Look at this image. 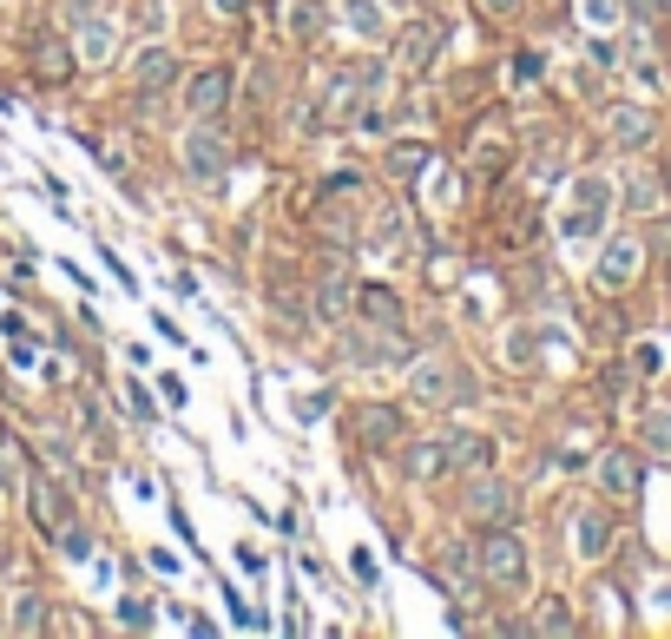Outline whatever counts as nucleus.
I'll return each instance as SVG.
<instances>
[{
  "instance_id": "1",
  "label": "nucleus",
  "mask_w": 671,
  "mask_h": 639,
  "mask_svg": "<svg viewBox=\"0 0 671 639\" xmlns=\"http://www.w3.org/2000/svg\"><path fill=\"white\" fill-rule=\"evenodd\" d=\"M185 165L198 185H224V172H231V152H224V132L211 126V119H198V126L185 132Z\"/></svg>"
},
{
  "instance_id": "2",
  "label": "nucleus",
  "mask_w": 671,
  "mask_h": 639,
  "mask_svg": "<svg viewBox=\"0 0 671 639\" xmlns=\"http://www.w3.org/2000/svg\"><path fill=\"white\" fill-rule=\"evenodd\" d=\"M481 574L494 580V587H520V580H527V547H520L507 528H494L481 541Z\"/></svg>"
},
{
  "instance_id": "3",
  "label": "nucleus",
  "mask_w": 671,
  "mask_h": 639,
  "mask_svg": "<svg viewBox=\"0 0 671 639\" xmlns=\"http://www.w3.org/2000/svg\"><path fill=\"white\" fill-rule=\"evenodd\" d=\"M375 80H382L375 66H343V73H336V86H329V106H323V119H343L349 106L375 99Z\"/></svg>"
},
{
  "instance_id": "4",
  "label": "nucleus",
  "mask_w": 671,
  "mask_h": 639,
  "mask_svg": "<svg viewBox=\"0 0 671 639\" xmlns=\"http://www.w3.org/2000/svg\"><path fill=\"white\" fill-rule=\"evenodd\" d=\"M514 488H507V481H474L468 488V514L474 521H487V528H507V521H514Z\"/></svg>"
},
{
  "instance_id": "5",
  "label": "nucleus",
  "mask_w": 671,
  "mask_h": 639,
  "mask_svg": "<svg viewBox=\"0 0 671 639\" xmlns=\"http://www.w3.org/2000/svg\"><path fill=\"white\" fill-rule=\"evenodd\" d=\"M606 218V178H579V198L566 211V238H593Z\"/></svg>"
},
{
  "instance_id": "6",
  "label": "nucleus",
  "mask_w": 671,
  "mask_h": 639,
  "mask_svg": "<svg viewBox=\"0 0 671 639\" xmlns=\"http://www.w3.org/2000/svg\"><path fill=\"white\" fill-rule=\"evenodd\" d=\"M639 271V238H612L606 257H599V290H625Z\"/></svg>"
},
{
  "instance_id": "7",
  "label": "nucleus",
  "mask_w": 671,
  "mask_h": 639,
  "mask_svg": "<svg viewBox=\"0 0 671 639\" xmlns=\"http://www.w3.org/2000/svg\"><path fill=\"white\" fill-rule=\"evenodd\" d=\"M224 99H231V73H224V66H211V73H198V80L185 86V106L198 112V119L224 112Z\"/></svg>"
},
{
  "instance_id": "8",
  "label": "nucleus",
  "mask_w": 671,
  "mask_h": 639,
  "mask_svg": "<svg viewBox=\"0 0 671 639\" xmlns=\"http://www.w3.org/2000/svg\"><path fill=\"white\" fill-rule=\"evenodd\" d=\"M606 126H612V145H625V152H632V145L652 139V112H639V106H612V112H606Z\"/></svg>"
},
{
  "instance_id": "9",
  "label": "nucleus",
  "mask_w": 671,
  "mask_h": 639,
  "mask_svg": "<svg viewBox=\"0 0 671 639\" xmlns=\"http://www.w3.org/2000/svg\"><path fill=\"white\" fill-rule=\"evenodd\" d=\"M606 541H612V521H606L599 508H586V514L573 521V547H579V560H599V554H606Z\"/></svg>"
},
{
  "instance_id": "10",
  "label": "nucleus",
  "mask_w": 671,
  "mask_h": 639,
  "mask_svg": "<svg viewBox=\"0 0 671 639\" xmlns=\"http://www.w3.org/2000/svg\"><path fill=\"white\" fill-rule=\"evenodd\" d=\"M172 73H178L172 53H158V47H152V53H139V66H132V86L152 99V93H165V86H172Z\"/></svg>"
},
{
  "instance_id": "11",
  "label": "nucleus",
  "mask_w": 671,
  "mask_h": 639,
  "mask_svg": "<svg viewBox=\"0 0 671 639\" xmlns=\"http://www.w3.org/2000/svg\"><path fill=\"white\" fill-rule=\"evenodd\" d=\"M336 14H343L349 33H362V40H382V33H389V14H382V0H343Z\"/></svg>"
},
{
  "instance_id": "12",
  "label": "nucleus",
  "mask_w": 671,
  "mask_h": 639,
  "mask_svg": "<svg viewBox=\"0 0 671 639\" xmlns=\"http://www.w3.org/2000/svg\"><path fill=\"white\" fill-rule=\"evenodd\" d=\"M599 475H606V488H612V495H639V455H632V448H612Z\"/></svg>"
},
{
  "instance_id": "13",
  "label": "nucleus",
  "mask_w": 671,
  "mask_h": 639,
  "mask_svg": "<svg viewBox=\"0 0 671 639\" xmlns=\"http://www.w3.org/2000/svg\"><path fill=\"white\" fill-rule=\"evenodd\" d=\"M441 47V27L435 20H415V33L402 40V66H428V53Z\"/></svg>"
},
{
  "instance_id": "14",
  "label": "nucleus",
  "mask_w": 671,
  "mask_h": 639,
  "mask_svg": "<svg viewBox=\"0 0 671 639\" xmlns=\"http://www.w3.org/2000/svg\"><path fill=\"white\" fill-rule=\"evenodd\" d=\"M494 462V442L487 435H461V442H448V468H487Z\"/></svg>"
},
{
  "instance_id": "15",
  "label": "nucleus",
  "mask_w": 671,
  "mask_h": 639,
  "mask_svg": "<svg viewBox=\"0 0 671 639\" xmlns=\"http://www.w3.org/2000/svg\"><path fill=\"white\" fill-rule=\"evenodd\" d=\"M362 317H375L382 330H402V304H395V297H389L382 284H369V290H362Z\"/></svg>"
},
{
  "instance_id": "16",
  "label": "nucleus",
  "mask_w": 671,
  "mask_h": 639,
  "mask_svg": "<svg viewBox=\"0 0 671 639\" xmlns=\"http://www.w3.org/2000/svg\"><path fill=\"white\" fill-rule=\"evenodd\" d=\"M33 501H40V528H60L66 534V521H73V514H66V495H60V488H53V481H33Z\"/></svg>"
},
{
  "instance_id": "17",
  "label": "nucleus",
  "mask_w": 671,
  "mask_h": 639,
  "mask_svg": "<svg viewBox=\"0 0 671 639\" xmlns=\"http://www.w3.org/2000/svg\"><path fill=\"white\" fill-rule=\"evenodd\" d=\"M435 574L448 580V587L461 593V600H468V593H474V574H468V554H461V547H441V560H435Z\"/></svg>"
},
{
  "instance_id": "18",
  "label": "nucleus",
  "mask_w": 671,
  "mask_h": 639,
  "mask_svg": "<svg viewBox=\"0 0 671 639\" xmlns=\"http://www.w3.org/2000/svg\"><path fill=\"white\" fill-rule=\"evenodd\" d=\"M441 468H448V442H422V448H408V475H415V481H435Z\"/></svg>"
},
{
  "instance_id": "19",
  "label": "nucleus",
  "mask_w": 671,
  "mask_h": 639,
  "mask_svg": "<svg viewBox=\"0 0 671 639\" xmlns=\"http://www.w3.org/2000/svg\"><path fill=\"white\" fill-rule=\"evenodd\" d=\"M33 66H40V73H47V80L60 86L66 73H73V53H66L60 40H40V47H33Z\"/></svg>"
},
{
  "instance_id": "20",
  "label": "nucleus",
  "mask_w": 671,
  "mask_h": 639,
  "mask_svg": "<svg viewBox=\"0 0 671 639\" xmlns=\"http://www.w3.org/2000/svg\"><path fill=\"white\" fill-rule=\"evenodd\" d=\"M112 47H119V27H112V20H93V27H86V40H79V53H86V60H112Z\"/></svg>"
},
{
  "instance_id": "21",
  "label": "nucleus",
  "mask_w": 671,
  "mask_h": 639,
  "mask_svg": "<svg viewBox=\"0 0 671 639\" xmlns=\"http://www.w3.org/2000/svg\"><path fill=\"white\" fill-rule=\"evenodd\" d=\"M395 435H402V416H395V409H369V416H362V442H395Z\"/></svg>"
},
{
  "instance_id": "22",
  "label": "nucleus",
  "mask_w": 671,
  "mask_h": 639,
  "mask_svg": "<svg viewBox=\"0 0 671 639\" xmlns=\"http://www.w3.org/2000/svg\"><path fill=\"white\" fill-rule=\"evenodd\" d=\"M441 389H448V376H441V363H422V369H415V396H422V402H448V396H441Z\"/></svg>"
},
{
  "instance_id": "23",
  "label": "nucleus",
  "mask_w": 671,
  "mask_h": 639,
  "mask_svg": "<svg viewBox=\"0 0 671 639\" xmlns=\"http://www.w3.org/2000/svg\"><path fill=\"white\" fill-rule=\"evenodd\" d=\"M428 159H435V152H428V145H395V172H402V178H415V172H428Z\"/></svg>"
},
{
  "instance_id": "24",
  "label": "nucleus",
  "mask_w": 671,
  "mask_h": 639,
  "mask_svg": "<svg viewBox=\"0 0 671 639\" xmlns=\"http://www.w3.org/2000/svg\"><path fill=\"white\" fill-rule=\"evenodd\" d=\"M40 626H47V600H33L27 593V600L14 607V633H40Z\"/></svg>"
},
{
  "instance_id": "25",
  "label": "nucleus",
  "mask_w": 671,
  "mask_h": 639,
  "mask_svg": "<svg viewBox=\"0 0 671 639\" xmlns=\"http://www.w3.org/2000/svg\"><path fill=\"white\" fill-rule=\"evenodd\" d=\"M290 27H297L303 40H310V33H323V27H329V7H316V0H303L297 14H290Z\"/></svg>"
},
{
  "instance_id": "26",
  "label": "nucleus",
  "mask_w": 671,
  "mask_h": 639,
  "mask_svg": "<svg viewBox=\"0 0 671 639\" xmlns=\"http://www.w3.org/2000/svg\"><path fill=\"white\" fill-rule=\"evenodd\" d=\"M533 626H540V633H573V613H566V600H547Z\"/></svg>"
},
{
  "instance_id": "27",
  "label": "nucleus",
  "mask_w": 671,
  "mask_h": 639,
  "mask_svg": "<svg viewBox=\"0 0 671 639\" xmlns=\"http://www.w3.org/2000/svg\"><path fill=\"white\" fill-rule=\"evenodd\" d=\"M645 442H652L658 455H665V448H671V409H658V416L645 422Z\"/></svg>"
},
{
  "instance_id": "28",
  "label": "nucleus",
  "mask_w": 671,
  "mask_h": 639,
  "mask_svg": "<svg viewBox=\"0 0 671 639\" xmlns=\"http://www.w3.org/2000/svg\"><path fill=\"white\" fill-rule=\"evenodd\" d=\"M579 7H586L593 27H612V20H619V0H579Z\"/></svg>"
},
{
  "instance_id": "29",
  "label": "nucleus",
  "mask_w": 671,
  "mask_h": 639,
  "mask_svg": "<svg viewBox=\"0 0 671 639\" xmlns=\"http://www.w3.org/2000/svg\"><path fill=\"white\" fill-rule=\"evenodd\" d=\"M487 7H494V14H507V7H514V0H487Z\"/></svg>"
},
{
  "instance_id": "30",
  "label": "nucleus",
  "mask_w": 671,
  "mask_h": 639,
  "mask_svg": "<svg viewBox=\"0 0 671 639\" xmlns=\"http://www.w3.org/2000/svg\"><path fill=\"white\" fill-rule=\"evenodd\" d=\"M218 7H224V14H237V7H244V0H218Z\"/></svg>"
}]
</instances>
